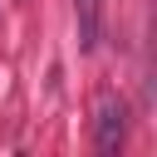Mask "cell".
Instances as JSON below:
<instances>
[{
  "label": "cell",
  "mask_w": 157,
  "mask_h": 157,
  "mask_svg": "<svg viewBox=\"0 0 157 157\" xmlns=\"http://www.w3.org/2000/svg\"><path fill=\"white\" fill-rule=\"evenodd\" d=\"M123 132H128V108H123L118 93H103V98H98V128H93L98 152H113V147L123 142Z\"/></svg>",
  "instance_id": "obj_1"
},
{
  "label": "cell",
  "mask_w": 157,
  "mask_h": 157,
  "mask_svg": "<svg viewBox=\"0 0 157 157\" xmlns=\"http://www.w3.org/2000/svg\"><path fill=\"white\" fill-rule=\"evenodd\" d=\"M74 15H78V39L93 44L98 39V15H103V0H74Z\"/></svg>",
  "instance_id": "obj_2"
}]
</instances>
